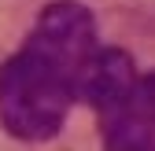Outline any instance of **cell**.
I'll use <instances>...</instances> for the list:
<instances>
[{
  "instance_id": "1",
  "label": "cell",
  "mask_w": 155,
  "mask_h": 151,
  "mask_svg": "<svg viewBox=\"0 0 155 151\" xmlns=\"http://www.w3.org/2000/svg\"><path fill=\"white\" fill-rule=\"evenodd\" d=\"M0 151H155V0H0Z\"/></svg>"
}]
</instances>
